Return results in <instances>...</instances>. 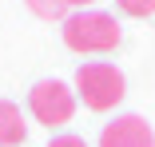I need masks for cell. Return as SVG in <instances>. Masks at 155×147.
Here are the masks:
<instances>
[{"mask_svg":"<svg viewBox=\"0 0 155 147\" xmlns=\"http://www.w3.org/2000/svg\"><path fill=\"white\" fill-rule=\"evenodd\" d=\"M60 32H64V44H68L72 52H91V56L111 52V48H119V40H123L115 16H111V12H100V8L72 12Z\"/></svg>","mask_w":155,"mask_h":147,"instance_id":"obj_1","label":"cell"},{"mask_svg":"<svg viewBox=\"0 0 155 147\" xmlns=\"http://www.w3.org/2000/svg\"><path fill=\"white\" fill-rule=\"evenodd\" d=\"M76 96L84 100L87 111H111L123 96V72L107 60H91V64H80L76 72Z\"/></svg>","mask_w":155,"mask_h":147,"instance_id":"obj_2","label":"cell"},{"mask_svg":"<svg viewBox=\"0 0 155 147\" xmlns=\"http://www.w3.org/2000/svg\"><path fill=\"white\" fill-rule=\"evenodd\" d=\"M28 111H32V119L44 123L48 131L68 127L72 115H76V92L68 83H60V80H40L32 92H28Z\"/></svg>","mask_w":155,"mask_h":147,"instance_id":"obj_3","label":"cell"},{"mask_svg":"<svg viewBox=\"0 0 155 147\" xmlns=\"http://www.w3.org/2000/svg\"><path fill=\"white\" fill-rule=\"evenodd\" d=\"M100 147H155V131L143 115H115L100 131Z\"/></svg>","mask_w":155,"mask_h":147,"instance_id":"obj_4","label":"cell"},{"mask_svg":"<svg viewBox=\"0 0 155 147\" xmlns=\"http://www.w3.org/2000/svg\"><path fill=\"white\" fill-rule=\"evenodd\" d=\"M28 139V123L12 100H0V147H20Z\"/></svg>","mask_w":155,"mask_h":147,"instance_id":"obj_5","label":"cell"},{"mask_svg":"<svg viewBox=\"0 0 155 147\" xmlns=\"http://www.w3.org/2000/svg\"><path fill=\"white\" fill-rule=\"evenodd\" d=\"M28 4V12L32 16H40V20H60L64 24L72 12H68V0H24Z\"/></svg>","mask_w":155,"mask_h":147,"instance_id":"obj_6","label":"cell"},{"mask_svg":"<svg viewBox=\"0 0 155 147\" xmlns=\"http://www.w3.org/2000/svg\"><path fill=\"white\" fill-rule=\"evenodd\" d=\"M123 16H155V0H115Z\"/></svg>","mask_w":155,"mask_h":147,"instance_id":"obj_7","label":"cell"},{"mask_svg":"<svg viewBox=\"0 0 155 147\" xmlns=\"http://www.w3.org/2000/svg\"><path fill=\"white\" fill-rule=\"evenodd\" d=\"M48 147H87V143H84L80 135H56V139H52Z\"/></svg>","mask_w":155,"mask_h":147,"instance_id":"obj_8","label":"cell"},{"mask_svg":"<svg viewBox=\"0 0 155 147\" xmlns=\"http://www.w3.org/2000/svg\"><path fill=\"white\" fill-rule=\"evenodd\" d=\"M96 0H68V8H76V12H84V8H91Z\"/></svg>","mask_w":155,"mask_h":147,"instance_id":"obj_9","label":"cell"}]
</instances>
